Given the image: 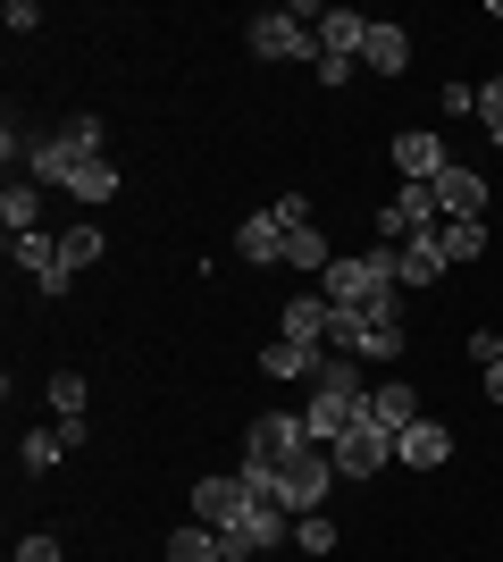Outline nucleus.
I'll use <instances>...</instances> for the list:
<instances>
[{"label": "nucleus", "mask_w": 503, "mask_h": 562, "mask_svg": "<svg viewBox=\"0 0 503 562\" xmlns=\"http://www.w3.org/2000/svg\"><path fill=\"white\" fill-rule=\"evenodd\" d=\"M479 126L503 143V76H487V85H479Z\"/></svg>", "instance_id": "nucleus-32"}, {"label": "nucleus", "mask_w": 503, "mask_h": 562, "mask_svg": "<svg viewBox=\"0 0 503 562\" xmlns=\"http://www.w3.org/2000/svg\"><path fill=\"white\" fill-rule=\"evenodd\" d=\"M59 252H68V278H84V269L101 260V227H68V235H59Z\"/></svg>", "instance_id": "nucleus-29"}, {"label": "nucleus", "mask_w": 503, "mask_h": 562, "mask_svg": "<svg viewBox=\"0 0 503 562\" xmlns=\"http://www.w3.org/2000/svg\"><path fill=\"white\" fill-rule=\"evenodd\" d=\"M9 260H18V269H25V278H34V285H43V294H68V252H59V235H43V227H34V235H18V244H9Z\"/></svg>", "instance_id": "nucleus-11"}, {"label": "nucleus", "mask_w": 503, "mask_h": 562, "mask_svg": "<svg viewBox=\"0 0 503 562\" xmlns=\"http://www.w3.org/2000/svg\"><path fill=\"white\" fill-rule=\"evenodd\" d=\"M294 546H302V554H335V520H328V513L294 520Z\"/></svg>", "instance_id": "nucleus-31"}, {"label": "nucleus", "mask_w": 503, "mask_h": 562, "mask_svg": "<svg viewBox=\"0 0 503 562\" xmlns=\"http://www.w3.org/2000/svg\"><path fill=\"white\" fill-rule=\"evenodd\" d=\"M411 345V294L395 285V294H378L369 311H335L328 328V352H353V361H403Z\"/></svg>", "instance_id": "nucleus-1"}, {"label": "nucleus", "mask_w": 503, "mask_h": 562, "mask_svg": "<svg viewBox=\"0 0 503 562\" xmlns=\"http://www.w3.org/2000/svg\"><path fill=\"white\" fill-rule=\"evenodd\" d=\"M361 412H369V420H378L386 437H403V428L420 420V395H411L403 378H378V386H369V403H361Z\"/></svg>", "instance_id": "nucleus-18"}, {"label": "nucleus", "mask_w": 503, "mask_h": 562, "mask_svg": "<svg viewBox=\"0 0 503 562\" xmlns=\"http://www.w3.org/2000/svg\"><path fill=\"white\" fill-rule=\"evenodd\" d=\"M436 278H445V252H436V235H411V244H395V285H403V294H428Z\"/></svg>", "instance_id": "nucleus-15"}, {"label": "nucleus", "mask_w": 503, "mask_h": 562, "mask_svg": "<svg viewBox=\"0 0 503 562\" xmlns=\"http://www.w3.org/2000/svg\"><path fill=\"white\" fill-rule=\"evenodd\" d=\"M353 68H361V59H328V50H319V85H328V93H344V85H353Z\"/></svg>", "instance_id": "nucleus-37"}, {"label": "nucleus", "mask_w": 503, "mask_h": 562, "mask_svg": "<svg viewBox=\"0 0 503 562\" xmlns=\"http://www.w3.org/2000/svg\"><path fill=\"white\" fill-rule=\"evenodd\" d=\"M76 202H84V211H101V202H118V160H84L76 168Z\"/></svg>", "instance_id": "nucleus-28"}, {"label": "nucleus", "mask_w": 503, "mask_h": 562, "mask_svg": "<svg viewBox=\"0 0 503 562\" xmlns=\"http://www.w3.org/2000/svg\"><path fill=\"white\" fill-rule=\"evenodd\" d=\"M268 211H277V227H311V193H294V186H286Z\"/></svg>", "instance_id": "nucleus-33"}, {"label": "nucleus", "mask_w": 503, "mask_h": 562, "mask_svg": "<svg viewBox=\"0 0 503 562\" xmlns=\"http://www.w3.org/2000/svg\"><path fill=\"white\" fill-rule=\"evenodd\" d=\"M436 110H445V117H479V85H445Z\"/></svg>", "instance_id": "nucleus-34"}, {"label": "nucleus", "mask_w": 503, "mask_h": 562, "mask_svg": "<svg viewBox=\"0 0 503 562\" xmlns=\"http://www.w3.org/2000/svg\"><path fill=\"white\" fill-rule=\"evenodd\" d=\"M328 328H335V303H328V294H286V319H277V336L328 345Z\"/></svg>", "instance_id": "nucleus-21"}, {"label": "nucleus", "mask_w": 503, "mask_h": 562, "mask_svg": "<svg viewBox=\"0 0 503 562\" xmlns=\"http://www.w3.org/2000/svg\"><path fill=\"white\" fill-rule=\"evenodd\" d=\"M185 504H193V520H202V529H218V538H227V529H243V513H252V487H243V470H210Z\"/></svg>", "instance_id": "nucleus-7"}, {"label": "nucleus", "mask_w": 503, "mask_h": 562, "mask_svg": "<svg viewBox=\"0 0 503 562\" xmlns=\"http://www.w3.org/2000/svg\"><path fill=\"white\" fill-rule=\"evenodd\" d=\"M227 538H243L252 554H277V546L294 538V513H286V504H268V495H252V513H243V529H227Z\"/></svg>", "instance_id": "nucleus-14"}, {"label": "nucleus", "mask_w": 503, "mask_h": 562, "mask_svg": "<svg viewBox=\"0 0 503 562\" xmlns=\"http://www.w3.org/2000/svg\"><path fill=\"white\" fill-rule=\"evenodd\" d=\"M286 269H302V278H328L335 269V244L319 227H286Z\"/></svg>", "instance_id": "nucleus-24"}, {"label": "nucleus", "mask_w": 503, "mask_h": 562, "mask_svg": "<svg viewBox=\"0 0 503 562\" xmlns=\"http://www.w3.org/2000/svg\"><path fill=\"white\" fill-rule=\"evenodd\" d=\"M243 50H252V59H268V68H277V59H311L319 68V25H302L294 18V9H261V18L243 25Z\"/></svg>", "instance_id": "nucleus-4"}, {"label": "nucleus", "mask_w": 503, "mask_h": 562, "mask_svg": "<svg viewBox=\"0 0 503 562\" xmlns=\"http://www.w3.org/2000/svg\"><path fill=\"white\" fill-rule=\"evenodd\" d=\"M335 311H369L378 294H395V244H369V252H335V269L319 278Z\"/></svg>", "instance_id": "nucleus-3"}, {"label": "nucleus", "mask_w": 503, "mask_h": 562, "mask_svg": "<svg viewBox=\"0 0 503 562\" xmlns=\"http://www.w3.org/2000/svg\"><path fill=\"white\" fill-rule=\"evenodd\" d=\"M436 211H445V218H487V177L454 160L445 177H436Z\"/></svg>", "instance_id": "nucleus-16"}, {"label": "nucleus", "mask_w": 503, "mask_h": 562, "mask_svg": "<svg viewBox=\"0 0 503 562\" xmlns=\"http://www.w3.org/2000/svg\"><path fill=\"white\" fill-rule=\"evenodd\" d=\"M445 211H436V186H395V202L378 211V244H411V235H436Z\"/></svg>", "instance_id": "nucleus-8"}, {"label": "nucleus", "mask_w": 503, "mask_h": 562, "mask_svg": "<svg viewBox=\"0 0 503 562\" xmlns=\"http://www.w3.org/2000/svg\"><path fill=\"white\" fill-rule=\"evenodd\" d=\"M479 386H487V403H503V352H495V361H479Z\"/></svg>", "instance_id": "nucleus-38"}, {"label": "nucleus", "mask_w": 503, "mask_h": 562, "mask_svg": "<svg viewBox=\"0 0 503 562\" xmlns=\"http://www.w3.org/2000/svg\"><path fill=\"white\" fill-rule=\"evenodd\" d=\"M395 168H403V186H436V177L454 168V151H445L436 126H403V135H395Z\"/></svg>", "instance_id": "nucleus-9"}, {"label": "nucleus", "mask_w": 503, "mask_h": 562, "mask_svg": "<svg viewBox=\"0 0 503 562\" xmlns=\"http://www.w3.org/2000/svg\"><path fill=\"white\" fill-rule=\"evenodd\" d=\"M0 227H9V244L43 227V186H34V177H9V193H0Z\"/></svg>", "instance_id": "nucleus-22"}, {"label": "nucleus", "mask_w": 503, "mask_h": 562, "mask_svg": "<svg viewBox=\"0 0 503 562\" xmlns=\"http://www.w3.org/2000/svg\"><path fill=\"white\" fill-rule=\"evenodd\" d=\"M59 135H68L76 151H93V160H101V135H110V126H101L93 110H68V117H59Z\"/></svg>", "instance_id": "nucleus-30"}, {"label": "nucleus", "mask_w": 503, "mask_h": 562, "mask_svg": "<svg viewBox=\"0 0 503 562\" xmlns=\"http://www.w3.org/2000/svg\"><path fill=\"white\" fill-rule=\"evenodd\" d=\"M436 252H445V269L479 260L487 252V218H445V227H436Z\"/></svg>", "instance_id": "nucleus-25"}, {"label": "nucleus", "mask_w": 503, "mask_h": 562, "mask_svg": "<svg viewBox=\"0 0 503 562\" xmlns=\"http://www.w3.org/2000/svg\"><path fill=\"white\" fill-rule=\"evenodd\" d=\"M395 462H403V470H445V462H454V428L411 420L403 437H395Z\"/></svg>", "instance_id": "nucleus-13"}, {"label": "nucleus", "mask_w": 503, "mask_h": 562, "mask_svg": "<svg viewBox=\"0 0 503 562\" xmlns=\"http://www.w3.org/2000/svg\"><path fill=\"white\" fill-rule=\"evenodd\" d=\"M160 562H218V529H202V520H185V529H168Z\"/></svg>", "instance_id": "nucleus-26"}, {"label": "nucleus", "mask_w": 503, "mask_h": 562, "mask_svg": "<svg viewBox=\"0 0 503 562\" xmlns=\"http://www.w3.org/2000/svg\"><path fill=\"white\" fill-rule=\"evenodd\" d=\"M218 562H261V554H252L243 538H218Z\"/></svg>", "instance_id": "nucleus-39"}, {"label": "nucleus", "mask_w": 503, "mask_h": 562, "mask_svg": "<svg viewBox=\"0 0 503 562\" xmlns=\"http://www.w3.org/2000/svg\"><path fill=\"white\" fill-rule=\"evenodd\" d=\"M294 453H311V428H302V412H261V420L243 428V462H236V470H243V487L277 504V470H286Z\"/></svg>", "instance_id": "nucleus-2"}, {"label": "nucleus", "mask_w": 503, "mask_h": 562, "mask_svg": "<svg viewBox=\"0 0 503 562\" xmlns=\"http://www.w3.org/2000/svg\"><path fill=\"white\" fill-rule=\"evenodd\" d=\"M495 345H503V328H495Z\"/></svg>", "instance_id": "nucleus-40"}, {"label": "nucleus", "mask_w": 503, "mask_h": 562, "mask_svg": "<svg viewBox=\"0 0 503 562\" xmlns=\"http://www.w3.org/2000/svg\"><path fill=\"white\" fill-rule=\"evenodd\" d=\"M9 562H59V538H50V529H34V538H18V554Z\"/></svg>", "instance_id": "nucleus-36"}, {"label": "nucleus", "mask_w": 503, "mask_h": 562, "mask_svg": "<svg viewBox=\"0 0 503 562\" xmlns=\"http://www.w3.org/2000/svg\"><path fill=\"white\" fill-rule=\"evenodd\" d=\"M0 25H9V34H34V25H43V0H9V9H0Z\"/></svg>", "instance_id": "nucleus-35"}, {"label": "nucleus", "mask_w": 503, "mask_h": 562, "mask_svg": "<svg viewBox=\"0 0 503 562\" xmlns=\"http://www.w3.org/2000/svg\"><path fill=\"white\" fill-rule=\"evenodd\" d=\"M361 68H369V76H403V68H411V34H403V25H386V18H369Z\"/></svg>", "instance_id": "nucleus-19"}, {"label": "nucleus", "mask_w": 503, "mask_h": 562, "mask_svg": "<svg viewBox=\"0 0 503 562\" xmlns=\"http://www.w3.org/2000/svg\"><path fill=\"white\" fill-rule=\"evenodd\" d=\"M328 462H335V479H353V487H361V479H378V470L395 462V437H386V428L369 420V412H361V420H353V428H344V437L328 446Z\"/></svg>", "instance_id": "nucleus-6"}, {"label": "nucleus", "mask_w": 503, "mask_h": 562, "mask_svg": "<svg viewBox=\"0 0 503 562\" xmlns=\"http://www.w3.org/2000/svg\"><path fill=\"white\" fill-rule=\"evenodd\" d=\"M84 160H93V151H76V143L59 135V126L25 143V177H34V186H59V193L76 186V168H84Z\"/></svg>", "instance_id": "nucleus-10"}, {"label": "nucleus", "mask_w": 503, "mask_h": 562, "mask_svg": "<svg viewBox=\"0 0 503 562\" xmlns=\"http://www.w3.org/2000/svg\"><path fill=\"white\" fill-rule=\"evenodd\" d=\"M361 43H369V18H361V9H328V18H319V50H328V59H361Z\"/></svg>", "instance_id": "nucleus-23"}, {"label": "nucleus", "mask_w": 503, "mask_h": 562, "mask_svg": "<svg viewBox=\"0 0 503 562\" xmlns=\"http://www.w3.org/2000/svg\"><path fill=\"white\" fill-rule=\"evenodd\" d=\"M319 361H328V345H302V336H277V345L261 352V370L277 378V386H311Z\"/></svg>", "instance_id": "nucleus-12"}, {"label": "nucleus", "mask_w": 503, "mask_h": 562, "mask_svg": "<svg viewBox=\"0 0 503 562\" xmlns=\"http://www.w3.org/2000/svg\"><path fill=\"white\" fill-rule=\"evenodd\" d=\"M68 453H76V446H68V428H59V420H50V428H25V437H18V470H25V479H50Z\"/></svg>", "instance_id": "nucleus-20"}, {"label": "nucleus", "mask_w": 503, "mask_h": 562, "mask_svg": "<svg viewBox=\"0 0 503 562\" xmlns=\"http://www.w3.org/2000/svg\"><path fill=\"white\" fill-rule=\"evenodd\" d=\"M50 420H84V403H93V386H84V370H50Z\"/></svg>", "instance_id": "nucleus-27"}, {"label": "nucleus", "mask_w": 503, "mask_h": 562, "mask_svg": "<svg viewBox=\"0 0 503 562\" xmlns=\"http://www.w3.org/2000/svg\"><path fill=\"white\" fill-rule=\"evenodd\" d=\"M328 495H335V462H328V446H311V453H294V462L277 470V504H286L294 520H311V513H328Z\"/></svg>", "instance_id": "nucleus-5"}, {"label": "nucleus", "mask_w": 503, "mask_h": 562, "mask_svg": "<svg viewBox=\"0 0 503 562\" xmlns=\"http://www.w3.org/2000/svg\"><path fill=\"white\" fill-rule=\"evenodd\" d=\"M236 260H252V269H277V260H286V227H277V211H252L236 227Z\"/></svg>", "instance_id": "nucleus-17"}]
</instances>
